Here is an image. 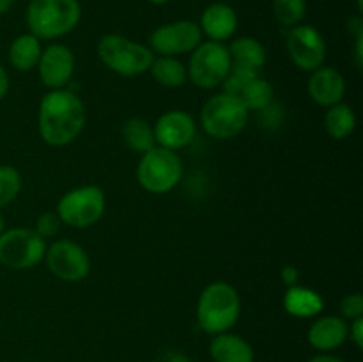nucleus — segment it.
Segmentation results:
<instances>
[{"label": "nucleus", "instance_id": "20", "mask_svg": "<svg viewBox=\"0 0 363 362\" xmlns=\"http://www.w3.org/2000/svg\"><path fill=\"white\" fill-rule=\"evenodd\" d=\"M282 305L289 316L305 319L315 318V316L321 314L323 309H325V300L312 287L296 284V286L287 287L286 293H284Z\"/></svg>", "mask_w": 363, "mask_h": 362}, {"label": "nucleus", "instance_id": "6", "mask_svg": "<svg viewBox=\"0 0 363 362\" xmlns=\"http://www.w3.org/2000/svg\"><path fill=\"white\" fill-rule=\"evenodd\" d=\"M183 160L177 151L155 146L140 156L137 167L138 185L149 194H169L183 180Z\"/></svg>", "mask_w": 363, "mask_h": 362}, {"label": "nucleus", "instance_id": "23", "mask_svg": "<svg viewBox=\"0 0 363 362\" xmlns=\"http://www.w3.org/2000/svg\"><path fill=\"white\" fill-rule=\"evenodd\" d=\"M357 114L346 103H337L326 109L325 130L333 141H344L357 130Z\"/></svg>", "mask_w": 363, "mask_h": 362}, {"label": "nucleus", "instance_id": "25", "mask_svg": "<svg viewBox=\"0 0 363 362\" xmlns=\"http://www.w3.org/2000/svg\"><path fill=\"white\" fill-rule=\"evenodd\" d=\"M121 133H123L124 144L133 153L144 155L145 151H149V149L156 146L152 124H149V121H145L144 117H130L123 124V131Z\"/></svg>", "mask_w": 363, "mask_h": 362}, {"label": "nucleus", "instance_id": "39", "mask_svg": "<svg viewBox=\"0 0 363 362\" xmlns=\"http://www.w3.org/2000/svg\"><path fill=\"white\" fill-rule=\"evenodd\" d=\"M147 2L155 4V6H163V4H169L170 0H147Z\"/></svg>", "mask_w": 363, "mask_h": 362}, {"label": "nucleus", "instance_id": "35", "mask_svg": "<svg viewBox=\"0 0 363 362\" xmlns=\"http://www.w3.org/2000/svg\"><path fill=\"white\" fill-rule=\"evenodd\" d=\"M354 60H357V66L362 67L363 66V35L362 38L354 39Z\"/></svg>", "mask_w": 363, "mask_h": 362}, {"label": "nucleus", "instance_id": "15", "mask_svg": "<svg viewBox=\"0 0 363 362\" xmlns=\"http://www.w3.org/2000/svg\"><path fill=\"white\" fill-rule=\"evenodd\" d=\"M41 82L50 89H64L71 82L74 73V53L62 43H52L46 46L38 62Z\"/></svg>", "mask_w": 363, "mask_h": 362}, {"label": "nucleus", "instance_id": "38", "mask_svg": "<svg viewBox=\"0 0 363 362\" xmlns=\"http://www.w3.org/2000/svg\"><path fill=\"white\" fill-rule=\"evenodd\" d=\"M4 231H6V219H4V215L0 213V234H2Z\"/></svg>", "mask_w": 363, "mask_h": 362}, {"label": "nucleus", "instance_id": "26", "mask_svg": "<svg viewBox=\"0 0 363 362\" xmlns=\"http://www.w3.org/2000/svg\"><path fill=\"white\" fill-rule=\"evenodd\" d=\"M273 16L282 27H294L307 14V0H273Z\"/></svg>", "mask_w": 363, "mask_h": 362}, {"label": "nucleus", "instance_id": "24", "mask_svg": "<svg viewBox=\"0 0 363 362\" xmlns=\"http://www.w3.org/2000/svg\"><path fill=\"white\" fill-rule=\"evenodd\" d=\"M149 71H151L152 78H155L162 87L167 89H177L181 87V85L186 84L188 80L186 66H184L177 57L155 55Z\"/></svg>", "mask_w": 363, "mask_h": 362}, {"label": "nucleus", "instance_id": "8", "mask_svg": "<svg viewBox=\"0 0 363 362\" xmlns=\"http://www.w3.org/2000/svg\"><path fill=\"white\" fill-rule=\"evenodd\" d=\"M233 62L225 43L202 41L188 60V78L201 89H216L225 82Z\"/></svg>", "mask_w": 363, "mask_h": 362}, {"label": "nucleus", "instance_id": "28", "mask_svg": "<svg viewBox=\"0 0 363 362\" xmlns=\"http://www.w3.org/2000/svg\"><path fill=\"white\" fill-rule=\"evenodd\" d=\"M60 226H62V220H60L59 213L48 209V212H43L41 215L38 216L35 226L32 227V229H34L43 240H46V238H55L57 234H59Z\"/></svg>", "mask_w": 363, "mask_h": 362}, {"label": "nucleus", "instance_id": "16", "mask_svg": "<svg viewBox=\"0 0 363 362\" xmlns=\"http://www.w3.org/2000/svg\"><path fill=\"white\" fill-rule=\"evenodd\" d=\"M308 94L312 102L318 103L319 106L337 105L344 99L346 94V80L342 73L332 66H325L314 70L308 78Z\"/></svg>", "mask_w": 363, "mask_h": 362}, {"label": "nucleus", "instance_id": "5", "mask_svg": "<svg viewBox=\"0 0 363 362\" xmlns=\"http://www.w3.org/2000/svg\"><path fill=\"white\" fill-rule=\"evenodd\" d=\"M98 57L105 67L121 77H137L151 67L155 53L147 45L121 34H105L98 41Z\"/></svg>", "mask_w": 363, "mask_h": 362}, {"label": "nucleus", "instance_id": "2", "mask_svg": "<svg viewBox=\"0 0 363 362\" xmlns=\"http://www.w3.org/2000/svg\"><path fill=\"white\" fill-rule=\"evenodd\" d=\"M241 314V298L236 287L225 280L208 284L199 295L197 323L206 334L229 332Z\"/></svg>", "mask_w": 363, "mask_h": 362}, {"label": "nucleus", "instance_id": "31", "mask_svg": "<svg viewBox=\"0 0 363 362\" xmlns=\"http://www.w3.org/2000/svg\"><path fill=\"white\" fill-rule=\"evenodd\" d=\"M280 279L286 284L287 287L296 286L298 280H300V270L294 265H286L282 270H280Z\"/></svg>", "mask_w": 363, "mask_h": 362}, {"label": "nucleus", "instance_id": "4", "mask_svg": "<svg viewBox=\"0 0 363 362\" xmlns=\"http://www.w3.org/2000/svg\"><path fill=\"white\" fill-rule=\"evenodd\" d=\"M248 116L250 112L236 96L222 91L204 102L201 109V126L215 141H229L245 130Z\"/></svg>", "mask_w": 363, "mask_h": 362}, {"label": "nucleus", "instance_id": "36", "mask_svg": "<svg viewBox=\"0 0 363 362\" xmlns=\"http://www.w3.org/2000/svg\"><path fill=\"white\" fill-rule=\"evenodd\" d=\"M308 362H346V361L332 353H319V355H314Z\"/></svg>", "mask_w": 363, "mask_h": 362}, {"label": "nucleus", "instance_id": "7", "mask_svg": "<svg viewBox=\"0 0 363 362\" xmlns=\"http://www.w3.org/2000/svg\"><path fill=\"white\" fill-rule=\"evenodd\" d=\"M106 209V195L96 185H84L66 192L57 202L60 220L74 229H85L103 219Z\"/></svg>", "mask_w": 363, "mask_h": 362}, {"label": "nucleus", "instance_id": "9", "mask_svg": "<svg viewBox=\"0 0 363 362\" xmlns=\"http://www.w3.org/2000/svg\"><path fill=\"white\" fill-rule=\"evenodd\" d=\"M46 240L30 227H11L0 234V265L9 270H30L45 259Z\"/></svg>", "mask_w": 363, "mask_h": 362}, {"label": "nucleus", "instance_id": "19", "mask_svg": "<svg viewBox=\"0 0 363 362\" xmlns=\"http://www.w3.org/2000/svg\"><path fill=\"white\" fill-rule=\"evenodd\" d=\"M209 355L213 362H254L255 353L245 337L233 332L213 336L209 343Z\"/></svg>", "mask_w": 363, "mask_h": 362}, {"label": "nucleus", "instance_id": "14", "mask_svg": "<svg viewBox=\"0 0 363 362\" xmlns=\"http://www.w3.org/2000/svg\"><path fill=\"white\" fill-rule=\"evenodd\" d=\"M156 146L179 151L190 146L197 135V123L184 110H167L152 124Z\"/></svg>", "mask_w": 363, "mask_h": 362}, {"label": "nucleus", "instance_id": "11", "mask_svg": "<svg viewBox=\"0 0 363 362\" xmlns=\"http://www.w3.org/2000/svg\"><path fill=\"white\" fill-rule=\"evenodd\" d=\"M43 261H46L52 275L66 283L84 280L91 272V258L87 251L71 240H55L52 245H46Z\"/></svg>", "mask_w": 363, "mask_h": 362}, {"label": "nucleus", "instance_id": "1", "mask_svg": "<svg viewBox=\"0 0 363 362\" xmlns=\"http://www.w3.org/2000/svg\"><path fill=\"white\" fill-rule=\"evenodd\" d=\"M85 106L80 96L67 87L55 89L43 96L38 110V130L43 141L62 148L77 141L85 126Z\"/></svg>", "mask_w": 363, "mask_h": 362}, {"label": "nucleus", "instance_id": "18", "mask_svg": "<svg viewBox=\"0 0 363 362\" xmlns=\"http://www.w3.org/2000/svg\"><path fill=\"white\" fill-rule=\"evenodd\" d=\"M350 325L340 316H315L308 329L307 339L312 348L321 353H330L347 341Z\"/></svg>", "mask_w": 363, "mask_h": 362}, {"label": "nucleus", "instance_id": "10", "mask_svg": "<svg viewBox=\"0 0 363 362\" xmlns=\"http://www.w3.org/2000/svg\"><path fill=\"white\" fill-rule=\"evenodd\" d=\"M202 32L197 21L177 20L156 27L149 35V48L155 55L177 57L191 53L202 43Z\"/></svg>", "mask_w": 363, "mask_h": 362}, {"label": "nucleus", "instance_id": "21", "mask_svg": "<svg viewBox=\"0 0 363 362\" xmlns=\"http://www.w3.org/2000/svg\"><path fill=\"white\" fill-rule=\"evenodd\" d=\"M227 48H229L233 67H236V70L261 73L262 66H264L266 59H268L264 45L259 39L248 38V35L233 39Z\"/></svg>", "mask_w": 363, "mask_h": 362}, {"label": "nucleus", "instance_id": "32", "mask_svg": "<svg viewBox=\"0 0 363 362\" xmlns=\"http://www.w3.org/2000/svg\"><path fill=\"white\" fill-rule=\"evenodd\" d=\"M347 31L354 35V39L362 38L363 35V20L360 16H351L347 20Z\"/></svg>", "mask_w": 363, "mask_h": 362}, {"label": "nucleus", "instance_id": "34", "mask_svg": "<svg viewBox=\"0 0 363 362\" xmlns=\"http://www.w3.org/2000/svg\"><path fill=\"white\" fill-rule=\"evenodd\" d=\"M9 92V75H7L6 67L0 64V99H4Z\"/></svg>", "mask_w": 363, "mask_h": 362}, {"label": "nucleus", "instance_id": "12", "mask_svg": "<svg viewBox=\"0 0 363 362\" xmlns=\"http://www.w3.org/2000/svg\"><path fill=\"white\" fill-rule=\"evenodd\" d=\"M286 48L289 59L301 71L312 73L321 67L326 59V41L314 25H294L286 34Z\"/></svg>", "mask_w": 363, "mask_h": 362}, {"label": "nucleus", "instance_id": "13", "mask_svg": "<svg viewBox=\"0 0 363 362\" xmlns=\"http://www.w3.org/2000/svg\"><path fill=\"white\" fill-rule=\"evenodd\" d=\"M223 92L233 94L240 99L248 112H264L273 103V85L261 73H252V71L236 70L230 67L225 82L222 84Z\"/></svg>", "mask_w": 363, "mask_h": 362}, {"label": "nucleus", "instance_id": "29", "mask_svg": "<svg viewBox=\"0 0 363 362\" xmlns=\"http://www.w3.org/2000/svg\"><path fill=\"white\" fill-rule=\"evenodd\" d=\"M340 318L346 322L363 318V297L360 293H350L340 300Z\"/></svg>", "mask_w": 363, "mask_h": 362}, {"label": "nucleus", "instance_id": "3", "mask_svg": "<svg viewBox=\"0 0 363 362\" xmlns=\"http://www.w3.org/2000/svg\"><path fill=\"white\" fill-rule=\"evenodd\" d=\"M27 27L38 39H57L69 34L82 18L78 0H30L27 6Z\"/></svg>", "mask_w": 363, "mask_h": 362}, {"label": "nucleus", "instance_id": "27", "mask_svg": "<svg viewBox=\"0 0 363 362\" xmlns=\"http://www.w3.org/2000/svg\"><path fill=\"white\" fill-rule=\"evenodd\" d=\"M23 180L16 167L0 165V209L14 201L20 195Z\"/></svg>", "mask_w": 363, "mask_h": 362}, {"label": "nucleus", "instance_id": "30", "mask_svg": "<svg viewBox=\"0 0 363 362\" xmlns=\"http://www.w3.org/2000/svg\"><path fill=\"white\" fill-rule=\"evenodd\" d=\"M347 339L353 341L358 350H363V318L351 319L350 330H347Z\"/></svg>", "mask_w": 363, "mask_h": 362}, {"label": "nucleus", "instance_id": "17", "mask_svg": "<svg viewBox=\"0 0 363 362\" xmlns=\"http://www.w3.org/2000/svg\"><path fill=\"white\" fill-rule=\"evenodd\" d=\"M202 35L208 41L225 43L227 39L236 34L238 28V13L233 6L225 2H215L206 7L199 21Z\"/></svg>", "mask_w": 363, "mask_h": 362}, {"label": "nucleus", "instance_id": "37", "mask_svg": "<svg viewBox=\"0 0 363 362\" xmlns=\"http://www.w3.org/2000/svg\"><path fill=\"white\" fill-rule=\"evenodd\" d=\"M14 0H0V14H6L13 9Z\"/></svg>", "mask_w": 363, "mask_h": 362}, {"label": "nucleus", "instance_id": "33", "mask_svg": "<svg viewBox=\"0 0 363 362\" xmlns=\"http://www.w3.org/2000/svg\"><path fill=\"white\" fill-rule=\"evenodd\" d=\"M160 362H191L183 351H177V350H169L162 355Z\"/></svg>", "mask_w": 363, "mask_h": 362}, {"label": "nucleus", "instance_id": "22", "mask_svg": "<svg viewBox=\"0 0 363 362\" xmlns=\"http://www.w3.org/2000/svg\"><path fill=\"white\" fill-rule=\"evenodd\" d=\"M41 53V39H38L34 34L27 32V34L16 35V38L11 41L7 57H9V62L14 70L28 73V71L38 67Z\"/></svg>", "mask_w": 363, "mask_h": 362}]
</instances>
